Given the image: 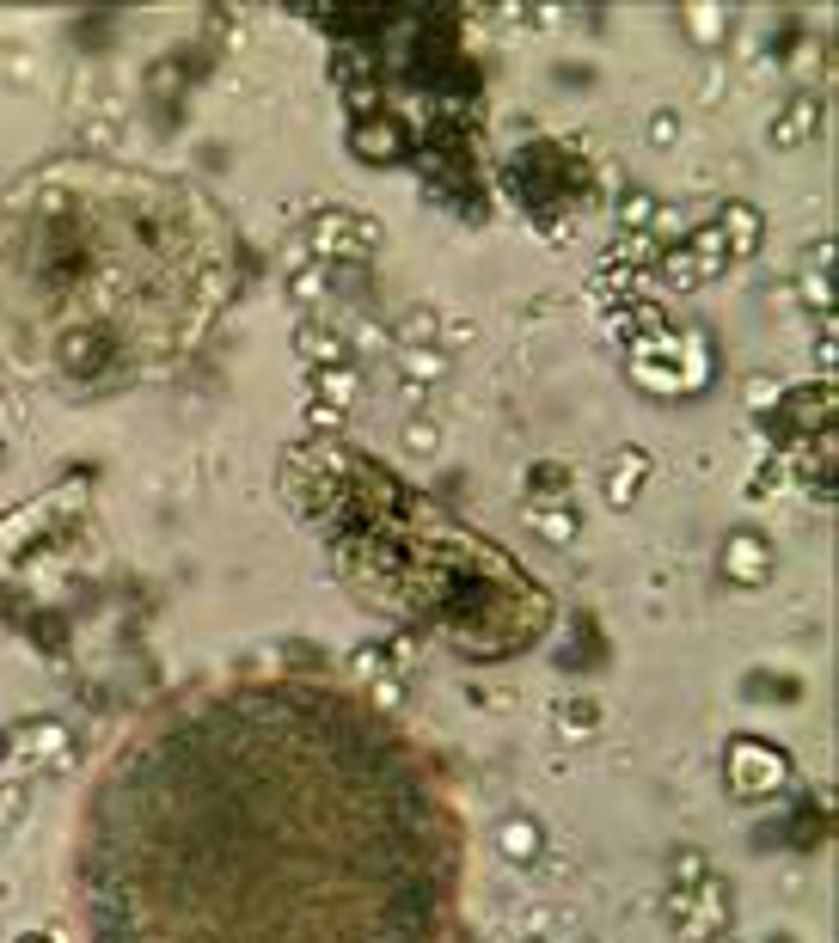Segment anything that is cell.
I'll list each match as a JSON object with an SVG mask.
<instances>
[{
	"mask_svg": "<svg viewBox=\"0 0 839 943\" xmlns=\"http://www.w3.org/2000/svg\"><path fill=\"white\" fill-rule=\"evenodd\" d=\"M454 815L423 754L337 686H227L160 711L92 784V943H441Z\"/></svg>",
	"mask_w": 839,
	"mask_h": 943,
	"instance_id": "6da1fadb",
	"label": "cell"
}]
</instances>
